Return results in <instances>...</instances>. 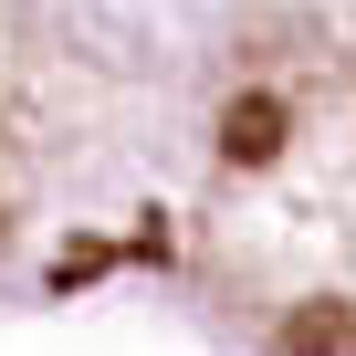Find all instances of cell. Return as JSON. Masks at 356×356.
Segmentation results:
<instances>
[{
	"label": "cell",
	"mask_w": 356,
	"mask_h": 356,
	"mask_svg": "<svg viewBox=\"0 0 356 356\" xmlns=\"http://www.w3.org/2000/svg\"><path fill=\"white\" fill-rule=\"evenodd\" d=\"M95 147H105L95 63L32 11V0H0V252L63 200V178Z\"/></svg>",
	"instance_id": "cell-2"
},
{
	"label": "cell",
	"mask_w": 356,
	"mask_h": 356,
	"mask_svg": "<svg viewBox=\"0 0 356 356\" xmlns=\"http://www.w3.org/2000/svg\"><path fill=\"white\" fill-rule=\"evenodd\" d=\"M200 273L231 325L283 356L346 346V63L335 32L273 22L231 42L200 136Z\"/></svg>",
	"instance_id": "cell-1"
}]
</instances>
